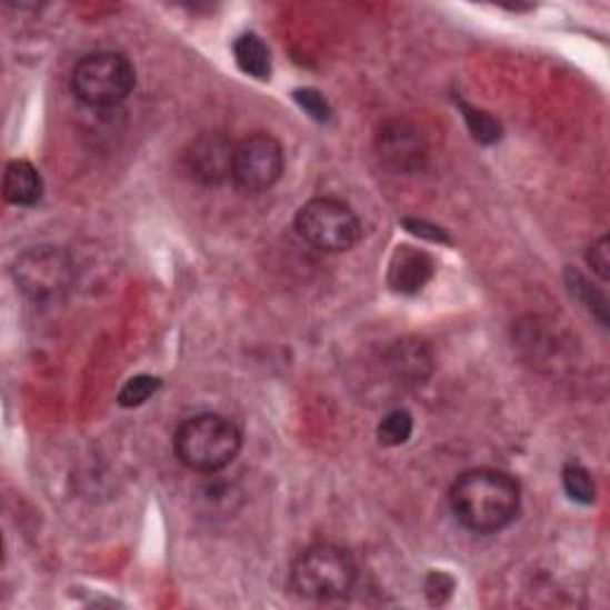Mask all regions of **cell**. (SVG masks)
Here are the masks:
<instances>
[{"instance_id":"6da1fadb","label":"cell","mask_w":610,"mask_h":610,"mask_svg":"<svg viewBox=\"0 0 610 610\" xmlns=\"http://www.w3.org/2000/svg\"><path fill=\"white\" fill-rule=\"evenodd\" d=\"M456 520L474 534H493L516 520L520 484L508 472L480 468L460 474L449 493Z\"/></svg>"},{"instance_id":"7a4b0ae2","label":"cell","mask_w":610,"mask_h":610,"mask_svg":"<svg viewBox=\"0 0 610 610\" xmlns=\"http://www.w3.org/2000/svg\"><path fill=\"white\" fill-rule=\"evenodd\" d=\"M241 451L239 427L216 413H203L179 424L174 434V453L179 463L198 472L216 474L234 463Z\"/></svg>"},{"instance_id":"3957f363","label":"cell","mask_w":610,"mask_h":610,"mask_svg":"<svg viewBox=\"0 0 610 610\" xmlns=\"http://www.w3.org/2000/svg\"><path fill=\"white\" fill-rule=\"evenodd\" d=\"M358 570L349 551L334 543H316L293 560L291 587L308 601H337L349 597Z\"/></svg>"},{"instance_id":"277c9868","label":"cell","mask_w":610,"mask_h":610,"mask_svg":"<svg viewBox=\"0 0 610 610\" xmlns=\"http://www.w3.org/2000/svg\"><path fill=\"white\" fill-rule=\"evenodd\" d=\"M137 72L131 62L114 51L89 53L72 72V93L89 108H114L131 93Z\"/></svg>"},{"instance_id":"5b68a950","label":"cell","mask_w":610,"mask_h":610,"mask_svg":"<svg viewBox=\"0 0 610 610\" xmlns=\"http://www.w3.org/2000/svg\"><path fill=\"white\" fill-rule=\"evenodd\" d=\"M12 279L31 303H60L74 284V266L70 256L56 246H37L24 251L12 266Z\"/></svg>"},{"instance_id":"8992f818","label":"cell","mask_w":610,"mask_h":610,"mask_svg":"<svg viewBox=\"0 0 610 610\" xmlns=\"http://www.w3.org/2000/svg\"><path fill=\"white\" fill-rule=\"evenodd\" d=\"M296 232L318 251H349L360 239V222L353 208L337 198H312L296 216Z\"/></svg>"},{"instance_id":"52a82bcc","label":"cell","mask_w":610,"mask_h":610,"mask_svg":"<svg viewBox=\"0 0 610 610\" xmlns=\"http://www.w3.org/2000/svg\"><path fill=\"white\" fill-rule=\"evenodd\" d=\"M284 172V151L272 134L258 131L246 137L234 148L232 181L246 193H260L272 189Z\"/></svg>"},{"instance_id":"ba28073f","label":"cell","mask_w":610,"mask_h":610,"mask_svg":"<svg viewBox=\"0 0 610 610\" xmlns=\"http://www.w3.org/2000/svg\"><path fill=\"white\" fill-rule=\"evenodd\" d=\"M377 156L396 174H413L424 170L430 146L422 131L408 120L384 122L377 134Z\"/></svg>"},{"instance_id":"9c48e42d","label":"cell","mask_w":610,"mask_h":610,"mask_svg":"<svg viewBox=\"0 0 610 610\" xmlns=\"http://www.w3.org/2000/svg\"><path fill=\"white\" fill-rule=\"evenodd\" d=\"M237 143L222 131H206L196 137L184 153V164L191 179L203 187H218L232 179Z\"/></svg>"},{"instance_id":"30bf717a","label":"cell","mask_w":610,"mask_h":610,"mask_svg":"<svg viewBox=\"0 0 610 610\" xmlns=\"http://www.w3.org/2000/svg\"><path fill=\"white\" fill-rule=\"evenodd\" d=\"M434 277V260L413 246H399L389 262V287L396 293H420Z\"/></svg>"},{"instance_id":"8fae6325","label":"cell","mask_w":610,"mask_h":610,"mask_svg":"<svg viewBox=\"0 0 610 610\" xmlns=\"http://www.w3.org/2000/svg\"><path fill=\"white\" fill-rule=\"evenodd\" d=\"M6 201L20 208H31L41 201L43 181L39 170L27 160H12L3 177Z\"/></svg>"},{"instance_id":"7c38bea8","label":"cell","mask_w":610,"mask_h":610,"mask_svg":"<svg viewBox=\"0 0 610 610\" xmlns=\"http://www.w3.org/2000/svg\"><path fill=\"white\" fill-rule=\"evenodd\" d=\"M389 368L399 379L422 382L432 372V351L422 341H401L389 353Z\"/></svg>"},{"instance_id":"4fadbf2b","label":"cell","mask_w":610,"mask_h":610,"mask_svg":"<svg viewBox=\"0 0 610 610\" xmlns=\"http://www.w3.org/2000/svg\"><path fill=\"white\" fill-rule=\"evenodd\" d=\"M234 60L243 74L266 81L272 74L270 48L256 34H241L234 41Z\"/></svg>"},{"instance_id":"5bb4252c","label":"cell","mask_w":610,"mask_h":610,"mask_svg":"<svg viewBox=\"0 0 610 610\" xmlns=\"http://www.w3.org/2000/svg\"><path fill=\"white\" fill-rule=\"evenodd\" d=\"M413 434V416L403 408H396L387 413L377 427V441L382 447H401Z\"/></svg>"},{"instance_id":"9a60e30c","label":"cell","mask_w":610,"mask_h":610,"mask_svg":"<svg viewBox=\"0 0 610 610\" xmlns=\"http://www.w3.org/2000/svg\"><path fill=\"white\" fill-rule=\"evenodd\" d=\"M563 487L568 497L582 506H589L593 503V499H597V484H593V477L582 466H568L563 470Z\"/></svg>"},{"instance_id":"2e32d148","label":"cell","mask_w":610,"mask_h":610,"mask_svg":"<svg viewBox=\"0 0 610 610\" xmlns=\"http://www.w3.org/2000/svg\"><path fill=\"white\" fill-rule=\"evenodd\" d=\"M460 110H463V118L468 122L470 134L474 137V141L480 143H497L501 139V124L499 120H493L489 112L477 110L472 106L460 103Z\"/></svg>"},{"instance_id":"e0dca14e","label":"cell","mask_w":610,"mask_h":610,"mask_svg":"<svg viewBox=\"0 0 610 610\" xmlns=\"http://www.w3.org/2000/svg\"><path fill=\"white\" fill-rule=\"evenodd\" d=\"M160 389V379L158 377H151V374H139V377H131L129 382L120 389L118 393V403L122 408H137V406H143L151 396Z\"/></svg>"},{"instance_id":"ac0fdd59","label":"cell","mask_w":610,"mask_h":610,"mask_svg":"<svg viewBox=\"0 0 610 610\" xmlns=\"http://www.w3.org/2000/svg\"><path fill=\"white\" fill-rule=\"evenodd\" d=\"M568 282H570V291H574L577 296H580V299L587 303V308L597 312L599 322L606 324L608 318H606V299H603V293L597 291V289H591L587 284V279L580 272H570L568 270Z\"/></svg>"},{"instance_id":"d6986e66","label":"cell","mask_w":610,"mask_h":610,"mask_svg":"<svg viewBox=\"0 0 610 610\" xmlns=\"http://www.w3.org/2000/svg\"><path fill=\"white\" fill-rule=\"evenodd\" d=\"M296 96V101H299V106L310 114L312 120H318V122H327L329 120V106L324 98L316 91V89H299L293 93Z\"/></svg>"},{"instance_id":"ffe728a7","label":"cell","mask_w":610,"mask_h":610,"mask_svg":"<svg viewBox=\"0 0 610 610\" xmlns=\"http://www.w3.org/2000/svg\"><path fill=\"white\" fill-rule=\"evenodd\" d=\"M587 262L591 266V270L597 272L603 282H608L610 277V256H608V237H601L597 243L589 246L587 253Z\"/></svg>"},{"instance_id":"44dd1931","label":"cell","mask_w":610,"mask_h":610,"mask_svg":"<svg viewBox=\"0 0 610 610\" xmlns=\"http://www.w3.org/2000/svg\"><path fill=\"white\" fill-rule=\"evenodd\" d=\"M406 227H408L413 234H418V237L432 239V241H449L447 234H443L441 229L434 227V224H427V222H420V220H406Z\"/></svg>"}]
</instances>
